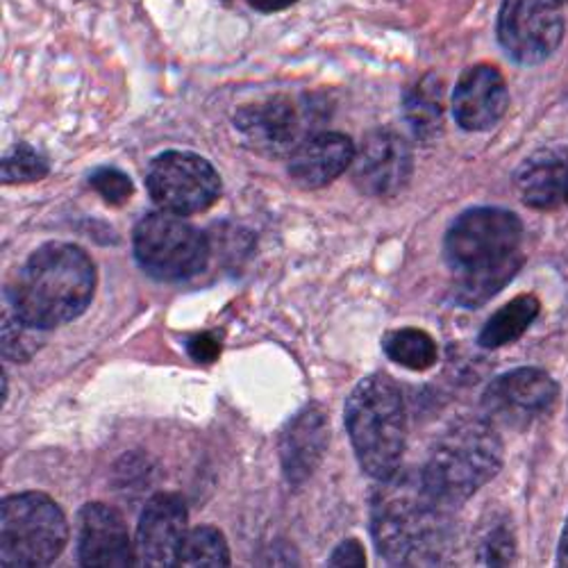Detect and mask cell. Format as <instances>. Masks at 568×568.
Segmentation results:
<instances>
[{
	"label": "cell",
	"instance_id": "1",
	"mask_svg": "<svg viewBox=\"0 0 568 568\" xmlns=\"http://www.w3.org/2000/svg\"><path fill=\"white\" fill-rule=\"evenodd\" d=\"M455 507L442 500L420 470H398L371 498V535L394 566L437 564L453 535Z\"/></svg>",
	"mask_w": 568,
	"mask_h": 568
},
{
	"label": "cell",
	"instance_id": "2",
	"mask_svg": "<svg viewBox=\"0 0 568 568\" xmlns=\"http://www.w3.org/2000/svg\"><path fill=\"white\" fill-rule=\"evenodd\" d=\"M524 225L503 207H473L446 232L444 257L453 273V298L462 307H480L524 266Z\"/></svg>",
	"mask_w": 568,
	"mask_h": 568
},
{
	"label": "cell",
	"instance_id": "3",
	"mask_svg": "<svg viewBox=\"0 0 568 568\" xmlns=\"http://www.w3.org/2000/svg\"><path fill=\"white\" fill-rule=\"evenodd\" d=\"M97 264L73 244L37 248L6 292L8 307L39 329H53L87 312L97 294Z\"/></svg>",
	"mask_w": 568,
	"mask_h": 568
},
{
	"label": "cell",
	"instance_id": "4",
	"mask_svg": "<svg viewBox=\"0 0 568 568\" xmlns=\"http://www.w3.org/2000/svg\"><path fill=\"white\" fill-rule=\"evenodd\" d=\"M346 430L364 473L377 483L392 478L405 455V405L385 373H373L346 400Z\"/></svg>",
	"mask_w": 568,
	"mask_h": 568
},
{
	"label": "cell",
	"instance_id": "5",
	"mask_svg": "<svg viewBox=\"0 0 568 568\" xmlns=\"http://www.w3.org/2000/svg\"><path fill=\"white\" fill-rule=\"evenodd\" d=\"M503 442L487 418H459L437 439L420 468L430 489L455 509L498 476Z\"/></svg>",
	"mask_w": 568,
	"mask_h": 568
},
{
	"label": "cell",
	"instance_id": "6",
	"mask_svg": "<svg viewBox=\"0 0 568 568\" xmlns=\"http://www.w3.org/2000/svg\"><path fill=\"white\" fill-rule=\"evenodd\" d=\"M67 541V516L51 496L23 491L0 503V564L3 566H49L62 555Z\"/></svg>",
	"mask_w": 568,
	"mask_h": 568
},
{
	"label": "cell",
	"instance_id": "7",
	"mask_svg": "<svg viewBox=\"0 0 568 568\" xmlns=\"http://www.w3.org/2000/svg\"><path fill=\"white\" fill-rule=\"evenodd\" d=\"M132 251L136 264L162 282L194 277L210 260L207 236L180 214L164 210L146 214L136 223Z\"/></svg>",
	"mask_w": 568,
	"mask_h": 568
},
{
	"label": "cell",
	"instance_id": "8",
	"mask_svg": "<svg viewBox=\"0 0 568 568\" xmlns=\"http://www.w3.org/2000/svg\"><path fill=\"white\" fill-rule=\"evenodd\" d=\"M323 103L314 97H271L240 108L234 114V125L244 136L246 146L255 153L277 160L292 158L298 146L316 134L323 123Z\"/></svg>",
	"mask_w": 568,
	"mask_h": 568
},
{
	"label": "cell",
	"instance_id": "9",
	"mask_svg": "<svg viewBox=\"0 0 568 568\" xmlns=\"http://www.w3.org/2000/svg\"><path fill=\"white\" fill-rule=\"evenodd\" d=\"M146 186L158 207L180 216L210 210L223 192L219 171L205 158L184 151L158 155L149 166Z\"/></svg>",
	"mask_w": 568,
	"mask_h": 568
},
{
	"label": "cell",
	"instance_id": "10",
	"mask_svg": "<svg viewBox=\"0 0 568 568\" xmlns=\"http://www.w3.org/2000/svg\"><path fill=\"white\" fill-rule=\"evenodd\" d=\"M561 0H503L498 12V41L518 64L546 62L561 43Z\"/></svg>",
	"mask_w": 568,
	"mask_h": 568
},
{
	"label": "cell",
	"instance_id": "11",
	"mask_svg": "<svg viewBox=\"0 0 568 568\" xmlns=\"http://www.w3.org/2000/svg\"><path fill=\"white\" fill-rule=\"evenodd\" d=\"M559 387L552 377L532 366L503 373L483 396L485 416L496 428L526 430L552 412Z\"/></svg>",
	"mask_w": 568,
	"mask_h": 568
},
{
	"label": "cell",
	"instance_id": "12",
	"mask_svg": "<svg viewBox=\"0 0 568 568\" xmlns=\"http://www.w3.org/2000/svg\"><path fill=\"white\" fill-rule=\"evenodd\" d=\"M353 182L364 196L392 199L407 186L414 171V155L407 139L396 130L381 128L364 136L355 151Z\"/></svg>",
	"mask_w": 568,
	"mask_h": 568
},
{
	"label": "cell",
	"instance_id": "13",
	"mask_svg": "<svg viewBox=\"0 0 568 568\" xmlns=\"http://www.w3.org/2000/svg\"><path fill=\"white\" fill-rule=\"evenodd\" d=\"M186 503L178 494H155L139 516L134 555L139 566H178L186 537Z\"/></svg>",
	"mask_w": 568,
	"mask_h": 568
},
{
	"label": "cell",
	"instance_id": "14",
	"mask_svg": "<svg viewBox=\"0 0 568 568\" xmlns=\"http://www.w3.org/2000/svg\"><path fill=\"white\" fill-rule=\"evenodd\" d=\"M78 559L87 568H125L136 561L123 516L105 503H87L78 514Z\"/></svg>",
	"mask_w": 568,
	"mask_h": 568
},
{
	"label": "cell",
	"instance_id": "15",
	"mask_svg": "<svg viewBox=\"0 0 568 568\" xmlns=\"http://www.w3.org/2000/svg\"><path fill=\"white\" fill-rule=\"evenodd\" d=\"M509 91L503 73L491 64L470 67L453 91V114L459 128L483 132L494 128L507 112Z\"/></svg>",
	"mask_w": 568,
	"mask_h": 568
},
{
	"label": "cell",
	"instance_id": "16",
	"mask_svg": "<svg viewBox=\"0 0 568 568\" xmlns=\"http://www.w3.org/2000/svg\"><path fill=\"white\" fill-rule=\"evenodd\" d=\"M355 146L342 132H316L290 158V178L301 189H321L335 182L353 164Z\"/></svg>",
	"mask_w": 568,
	"mask_h": 568
},
{
	"label": "cell",
	"instance_id": "17",
	"mask_svg": "<svg viewBox=\"0 0 568 568\" xmlns=\"http://www.w3.org/2000/svg\"><path fill=\"white\" fill-rule=\"evenodd\" d=\"M327 448V420L318 407H307L290 420L280 437V457L287 480L298 487L316 470Z\"/></svg>",
	"mask_w": 568,
	"mask_h": 568
},
{
	"label": "cell",
	"instance_id": "18",
	"mask_svg": "<svg viewBox=\"0 0 568 568\" xmlns=\"http://www.w3.org/2000/svg\"><path fill=\"white\" fill-rule=\"evenodd\" d=\"M568 184V151H539L518 166L514 186L528 207L555 210L564 201Z\"/></svg>",
	"mask_w": 568,
	"mask_h": 568
},
{
	"label": "cell",
	"instance_id": "19",
	"mask_svg": "<svg viewBox=\"0 0 568 568\" xmlns=\"http://www.w3.org/2000/svg\"><path fill=\"white\" fill-rule=\"evenodd\" d=\"M405 119L420 141H435L444 132L446 91L444 80L435 73L418 78L403 97Z\"/></svg>",
	"mask_w": 568,
	"mask_h": 568
},
{
	"label": "cell",
	"instance_id": "20",
	"mask_svg": "<svg viewBox=\"0 0 568 568\" xmlns=\"http://www.w3.org/2000/svg\"><path fill=\"white\" fill-rule=\"evenodd\" d=\"M539 310H541V303L537 296L532 294L516 296L514 301L503 305L496 314H491V318L483 325L478 344L487 351H496L520 339L539 316Z\"/></svg>",
	"mask_w": 568,
	"mask_h": 568
},
{
	"label": "cell",
	"instance_id": "21",
	"mask_svg": "<svg viewBox=\"0 0 568 568\" xmlns=\"http://www.w3.org/2000/svg\"><path fill=\"white\" fill-rule=\"evenodd\" d=\"M385 355L409 371H428L437 364L439 351L435 339L418 327H400L383 339Z\"/></svg>",
	"mask_w": 568,
	"mask_h": 568
},
{
	"label": "cell",
	"instance_id": "22",
	"mask_svg": "<svg viewBox=\"0 0 568 568\" xmlns=\"http://www.w3.org/2000/svg\"><path fill=\"white\" fill-rule=\"evenodd\" d=\"M178 566H230V548L223 532L214 526H199L189 530L178 552Z\"/></svg>",
	"mask_w": 568,
	"mask_h": 568
},
{
	"label": "cell",
	"instance_id": "23",
	"mask_svg": "<svg viewBox=\"0 0 568 568\" xmlns=\"http://www.w3.org/2000/svg\"><path fill=\"white\" fill-rule=\"evenodd\" d=\"M49 169H51L49 158L39 153L37 149H32L30 144H19L3 158V182L6 184L37 182L49 175Z\"/></svg>",
	"mask_w": 568,
	"mask_h": 568
},
{
	"label": "cell",
	"instance_id": "24",
	"mask_svg": "<svg viewBox=\"0 0 568 568\" xmlns=\"http://www.w3.org/2000/svg\"><path fill=\"white\" fill-rule=\"evenodd\" d=\"M39 333L43 329L26 323L8 307V312H3V355L14 362L28 359L39 348Z\"/></svg>",
	"mask_w": 568,
	"mask_h": 568
},
{
	"label": "cell",
	"instance_id": "25",
	"mask_svg": "<svg viewBox=\"0 0 568 568\" xmlns=\"http://www.w3.org/2000/svg\"><path fill=\"white\" fill-rule=\"evenodd\" d=\"M91 186L97 189V192L103 196V201L108 205H123L130 201V196L134 194V186L132 180L114 169V166H101L91 173Z\"/></svg>",
	"mask_w": 568,
	"mask_h": 568
},
{
	"label": "cell",
	"instance_id": "26",
	"mask_svg": "<svg viewBox=\"0 0 568 568\" xmlns=\"http://www.w3.org/2000/svg\"><path fill=\"white\" fill-rule=\"evenodd\" d=\"M485 566H511L516 559V539L507 526L494 528L480 550Z\"/></svg>",
	"mask_w": 568,
	"mask_h": 568
},
{
	"label": "cell",
	"instance_id": "27",
	"mask_svg": "<svg viewBox=\"0 0 568 568\" xmlns=\"http://www.w3.org/2000/svg\"><path fill=\"white\" fill-rule=\"evenodd\" d=\"M329 566H353V568H362L366 566V552L364 546L357 539H348L342 541L337 546V550L329 555Z\"/></svg>",
	"mask_w": 568,
	"mask_h": 568
},
{
	"label": "cell",
	"instance_id": "28",
	"mask_svg": "<svg viewBox=\"0 0 568 568\" xmlns=\"http://www.w3.org/2000/svg\"><path fill=\"white\" fill-rule=\"evenodd\" d=\"M189 355H192L196 362L201 364H207V362H214L221 353V344L219 339H214V335L205 333V335H199L194 337L192 342H189Z\"/></svg>",
	"mask_w": 568,
	"mask_h": 568
},
{
	"label": "cell",
	"instance_id": "29",
	"mask_svg": "<svg viewBox=\"0 0 568 568\" xmlns=\"http://www.w3.org/2000/svg\"><path fill=\"white\" fill-rule=\"evenodd\" d=\"M298 3V0H251V6L262 10V12H275V10H284Z\"/></svg>",
	"mask_w": 568,
	"mask_h": 568
},
{
	"label": "cell",
	"instance_id": "30",
	"mask_svg": "<svg viewBox=\"0 0 568 568\" xmlns=\"http://www.w3.org/2000/svg\"><path fill=\"white\" fill-rule=\"evenodd\" d=\"M557 564L559 566H568V520L564 526V532H561V539H559V550H557Z\"/></svg>",
	"mask_w": 568,
	"mask_h": 568
},
{
	"label": "cell",
	"instance_id": "31",
	"mask_svg": "<svg viewBox=\"0 0 568 568\" xmlns=\"http://www.w3.org/2000/svg\"><path fill=\"white\" fill-rule=\"evenodd\" d=\"M564 201L568 203V184H566V192H564Z\"/></svg>",
	"mask_w": 568,
	"mask_h": 568
},
{
	"label": "cell",
	"instance_id": "32",
	"mask_svg": "<svg viewBox=\"0 0 568 568\" xmlns=\"http://www.w3.org/2000/svg\"><path fill=\"white\" fill-rule=\"evenodd\" d=\"M561 3H566V0H561Z\"/></svg>",
	"mask_w": 568,
	"mask_h": 568
}]
</instances>
